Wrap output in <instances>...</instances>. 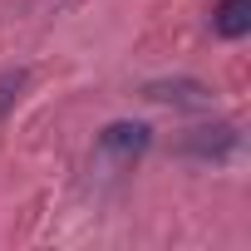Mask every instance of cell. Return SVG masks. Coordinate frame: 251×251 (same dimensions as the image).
<instances>
[{"instance_id": "cell-1", "label": "cell", "mask_w": 251, "mask_h": 251, "mask_svg": "<svg viewBox=\"0 0 251 251\" xmlns=\"http://www.w3.org/2000/svg\"><path fill=\"white\" fill-rule=\"evenodd\" d=\"M177 148L187 158H202V163H226V158H236L241 133L231 128V123H207V128H187Z\"/></svg>"}, {"instance_id": "cell-2", "label": "cell", "mask_w": 251, "mask_h": 251, "mask_svg": "<svg viewBox=\"0 0 251 251\" xmlns=\"http://www.w3.org/2000/svg\"><path fill=\"white\" fill-rule=\"evenodd\" d=\"M148 143H153V128H148V123H108V128L99 133V153L113 158L118 168H133V163L148 153Z\"/></svg>"}, {"instance_id": "cell-3", "label": "cell", "mask_w": 251, "mask_h": 251, "mask_svg": "<svg viewBox=\"0 0 251 251\" xmlns=\"http://www.w3.org/2000/svg\"><path fill=\"white\" fill-rule=\"evenodd\" d=\"M143 99H153V103H212V89L197 79H153V84H143Z\"/></svg>"}, {"instance_id": "cell-4", "label": "cell", "mask_w": 251, "mask_h": 251, "mask_svg": "<svg viewBox=\"0 0 251 251\" xmlns=\"http://www.w3.org/2000/svg\"><path fill=\"white\" fill-rule=\"evenodd\" d=\"M212 30L222 40H246L251 35V0H222L212 10Z\"/></svg>"}, {"instance_id": "cell-5", "label": "cell", "mask_w": 251, "mask_h": 251, "mask_svg": "<svg viewBox=\"0 0 251 251\" xmlns=\"http://www.w3.org/2000/svg\"><path fill=\"white\" fill-rule=\"evenodd\" d=\"M5 79H10V74H0V89H5ZM5 103H10V94H0V108H5Z\"/></svg>"}]
</instances>
